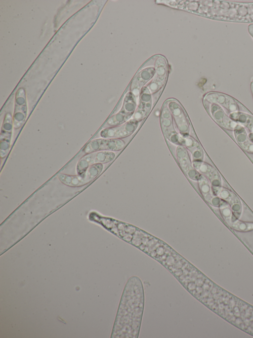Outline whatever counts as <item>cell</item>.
<instances>
[{
  "mask_svg": "<svg viewBox=\"0 0 253 338\" xmlns=\"http://www.w3.org/2000/svg\"><path fill=\"white\" fill-rule=\"evenodd\" d=\"M152 107L151 93L147 87H144L140 91L139 103L132 119L139 122L146 117Z\"/></svg>",
  "mask_w": 253,
  "mask_h": 338,
  "instance_id": "obj_14",
  "label": "cell"
},
{
  "mask_svg": "<svg viewBox=\"0 0 253 338\" xmlns=\"http://www.w3.org/2000/svg\"><path fill=\"white\" fill-rule=\"evenodd\" d=\"M160 125L165 137L171 143L181 145V135L174 127L172 115L166 104L160 116Z\"/></svg>",
  "mask_w": 253,
  "mask_h": 338,
  "instance_id": "obj_5",
  "label": "cell"
},
{
  "mask_svg": "<svg viewBox=\"0 0 253 338\" xmlns=\"http://www.w3.org/2000/svg\"><path fill=\"white\" fill-rule=\"evenodd\" d=\"M13 128V117L9 113L5 115L0 135V154L1 159L5 158L9 151Z\"/></svg>",
  "mask_w": 253,
  "mask_h": 338,
  "instance_id": "obj_12",
  "label": "cell"
},
{
  "mask_svg": "<svg viewBox=\"0 0 253 338\" xmlns=\"http://www.w3.org/2000/svg\"><path fill=\"white\" fill-rule=\"evenodd\" d=\"M192 164L195 169L208 179L214 194L217 196L222 188L218 171L212 166L203 161H193Z\"/></svg>",
  "mask_w": 253,
  "mask_h": 338,
  "instance_id": "obj_9",
  "label": "cell"
},
{
  "mask_svg": "<svg viewBox=\"0 0 253 338\" xmlns=\"http://www.w3.org/2000/svg\"><path fill=\"white\" fill-rule=\"evenodd\" d=\"M181 145L190 152L193 161H203V150L199 142L193 137L189 135H181Z\"/></svg>",
  "mask_w": 253,
  "mask_h": 338,
  "instance_id": "obj_18",
  "label": "cell"
},
{
  "mask_svg": "<svg viewBox=\"0 0 253 338\" xmlns=\"http://www.w3.org/2000/svg\"><path fill=\"white\" fill-rule=\"evenodd\" d=\"M125 145L126 142L121 139L98 138L90 141L83 151L85 154L102 151H118L123 149Z\"/></svg>",
  "mask_w": 253,
  "mask_h": 338,
  "instance_id": "obj_7",
  "label": "cell"
},
{
  "mask_svg": "<svg viewBox=\"0 0 253 338\" xmlns=\"http://www.w3.org/2000/svg\"><path fill=\"white\" fill-rule=\"evenodd\" d=\"M138 124L139 122L132 118L122 124L102 129L100 135L103 138H125L131 135L136 130Z\"/></svg>",
  "mask_w": 253,
  "mask_h": 338,
  "instance_id": "obj_8",
  "label": "cell"
},
{
  "mask_svg": "<svg viewBox=\"0 0 253 338\" xmlns=\"http://www.w3.org/2000/svg\"><path fill=\"white\" fill-rule=\"evenodd\" d=\"M15 105L13 115V128L18 129L24 124L27 113L25 91L20 88L15 96Z\"/></svg>",
  "mask_w": 253,
  "mask_h": 338,
  "instance_id": "obj_11",
  "label": "cell"
},
{
  "mask_svg": "<svg viewBox=\"0 0 253 338\" xmlns=\"http://www.w3.org/2000/svg\"><path fill=\"white\" fill-rule=\"evenodd\" d=\"M230 118L237 124H240L253 132V116L245 112H236L229 114Z\"/></svg>",
  "mask_w": 253,
  "mask_h": 338,
  "instance_id": "obj_21",
  "label": "cell"
},
{
  "mask_svg": "<svg viewBox=\"0 0 253 338\" xmlns=\"http://www.w3.org/2000/svg\"><path fill=\"white\" fill-rule=\"evenodd\" d=\"M176 156L185 175L191 180L198 181L201 174L194 167L187 150L182 145H178L176 149Z\"/></svg>",
  "mask_w": 253,
  "mask_h": 338,
  "instance_id": "obj_13",
  "label": "cell"
},
{
  "mask_svg": "<svg viewBox=\"0 0 253 338\" xmlns=\"http://www.w3.org/2000/svg\"><path fill=\"white\" fill-rule=\"evenodd\" d=\"M204 104L210 115L219 125L226 129H234L237 124L226 114L218 104L205 100Z\"/></svg>",
  "mask_w": 253,
  "mask_h": 338,
  "instance_id": "obj_10",
  "label": "cell"
},
{
  "mask_svg": "<svg viewBox=\"0 0 253 338\" xmlns=\"http://www.w3.org/2000/svg\"><path fill=\"white\" fill-rule=\"evenodd\" d=\"M217 196L229 205L233 213V221L238 219L241 214L242 206L237 196L231 191L223 187Z\"/></svg>",
  "mask_w": 253,
  "mask_h": 338,
  "instance_id": "obj_16",
  "label": "cell"
},
{
  "mask_svg": "<svg viewBox=\"0 0 253 338\" xmlns=\"http://www.w3.org/2000/svg\"><path fill=\"white\" fill-rule=\"evenodd\" d=\"M115 157V154L111 151H102L86 154L78 161L76 167L77 172L80 174L90 166L110 162Z\"/></svg>",
  "mask_w": 253,
  "mask_h": 338,
  "instance_id": "obj_4",
  "label": "cell"
},
{
  "mask_svg": "<svg viewBox=\"0 0 253 338\" xmlns=\"http://www.w3.org/2000/svg\"><path fill=\"white\" fill-rule=\"evenodd\" d=\"M103 168V164H98L90 166L84 172L77 175L59 173L57 177L64 185L74 187H80L94 180L100 174Z\"/></svg>",
  "mask_w": 253,
  "mask_h": 338,
  "instance_id": "obj_2",
  "label": "cell"
},
{
  "mask_svg": "<svg viewBox=\"0 0 253 338\" xmlns=\"http://www.w3.org/2000/svg\"><path fill=\"white\" fill-rule=\"evenodd\" d=\"M165 104L172 115L173 121L180 135H189L190 123L184 109L179 102L175 100L170 99L167 101Z\"/></svg>",
  "mask_w": 253,
  "mask_h": 338,
  "instance_id": "obj_6",
  "label": "cell"
},
{
  "mask_svg": "<svg viewBox=\"0 0 253 338\" xmlns=\"http://www.w3.org/2000/svg\"><path fill=\"white\" fill-rule=\"evenodd\" d=\"M136 96L131 92L127 93L125 97L121 109L108 120L107 124L111 126L122 124L131 119L136 109Z\"/></svg>",
  "mask_w": 253,
  "mask_h": 338,
  "instance_id": "obj_3",
  "label": "cell"
},
{
  "mask_svg": "<svg viewBox=\"0 0 253 338\" xmlns=\"http://www.w3.org/2000/svg\"><path fill=\"white\" fill-rule=\"evenodd\" d=\"M204 100L220 105L231 113L239 112L240 110L236 101L231 97L223 94L219 93H208L205 96Z\"/></svg>",
  "mask_w": 253,
  "mask_h": 338,
  "instance_id": "obj_15",
  "label": "cell"
},
{
  "mask_svg": "<svg viewBox=\"0 0 253 338\" xmlns=\"http://www.w3.org/2000/svg\"><path fill=\"white\" fill-rule=\"evenodd\" d=\"M200 192L205 200L211 206L219 207L222 199L214 194L211 186L208 179L201 174L198 180Z\"/></svg>",
  "mask_w": 253,
  "mask_h": 338,
  "instance_id": "obj_17",
  "label": "cell"
},
{
  "mask_svg": "<svg viewBox=\"0 0 253 338\" xmlns=\"http://www.w3.org/2000/svg\"><path fill=\"white\" fill-rule=\"evenodd\" d=\"M219 208L222 217L226 223L230 225L233 221V216L229 205L222 200Z\"/></svg>",
  "mask_w": 253,
  "mask_h": 338,
  "instance_id": "obj_22",
  "label": "cell"
},
{
  "mask_svg": "<svg viewBox=\"0 0 253 338\" xmlns=\"http://www.w3.org/2000/svg\"><path fill=\"white\" fill-rule=\"evenodd\" d=\"M234 137L240 146L246 152L253 154V143L250 139L245 128L237 124L233 130Z\"/></svg>",
  "mask_w": 253,
  "mask_h": 338,
  "instance_id": "obj_19",
  "label": "cell"
},
{
  "mask_svg": "<svg viewBox=\"0 0 253 338\" xmlns=\"http://www.w3.org/2000/svg\"><path fill=\"white\" fill-rule=\"evenodd\" d=\"M154 74V71L153 68L146 69L138 74L131 83L130 87L131 92L135 96H138L140 90L153 77Z\"/></svg>",
  "mask_w": 253,
  "mask_h": 338,
  "instance_id": "obj_20",
  "label": "cell"
},
{
  "mask_svg": "<svg viewBox=\"0 0 253 338\" xmlns=\"http://www.w3.org/2000/svg\"><path fill=\"white\" fill-rule=\"evenodd\" d=\"M248 135L250 139L253 143V132L250 133Z\"/></svg>",
  "mask_w": 253,
  "mask_h": 338,
  "instance_id": "obj_24",
  "label": "cell"
},
{
  "mask_svg": "<svg viewBox=\"0 0 253 338\" xmlns=\"http://www.w3.org/2000/svg\"><path fill=\"white\" fill-rule=\"evenodd\" d=\"M230 226L239 231L245 232L253 230V223L243 222L238 219L232 222Z\"/></svg>",
  "mask_w": 253,
  "mask_h": 338,
  "instance_id": "obj_23",
  "label": "cell"
},
{
  "mask_svg": "<svg viewBox=\"0 0 253 338\" xmlns=\"http://www.w3.org/2000/svg\"><path fill=\"white\" fill-rule=\"evenodd\" d=\"M144 305L142 282L137 277H132L127 281L123 292L116 319L114 337H138Z\"/></svg>",
  "mask_w": 253,
  "mask_h": 338,
  "instance_id": "obj_1",
  "label": "cell"
}]
</instances>
